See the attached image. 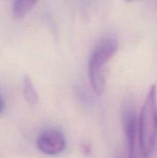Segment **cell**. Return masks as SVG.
<instances>
[{
    "label": "cell",
    "mask_w": 157,
    "mask_h": 158,
    "mask_svg": "<svg viewBox=\"0 0 157 158\" xmlns=\"http://www.w3.org/2000/svg\"><path fill=\"white\" fill-rule=\"evenodd\" d=\"M138 142L143 158H148L157 145L156 85L153 84L138 118Z\"/></svg>",
    "instance_id": "1"
},
{
    "label": "cell",
    "mask_w": 157,
    "mask_h": 158,
    "mask_svg": "<svg viewBox=\"0 0 157 158\" xmlns=\"http://www.w3.org/2000/svg\"><path fill=\"white\" fill-rule=\"evenodd\" d=\"M118 49V43L113 37L101 39L93 49L88 62L89 78L96 95H101L105 87V65Z\"/></svg>",
    "instance_id": "2"
},
{
    "label": "cell",
    "mask_w": 157,
    "mask_h": 158,
    "mask_svg": "<svg viewBox=\"0 0 157 158\" xmlns=\"http://www.w3.org/2000/svg\"><path fill=\"white\" fill-rule=\"evenodd\" d=\"M36 145L44 155L57 156L66 148V138L60 131L56 129H48L39 135Z\"/></svg>",
    "instance_id": "3"
},
{
    "label": "cell",
    "mask_w": 157,
    "mask_h": 158,
    "mask_svg": "<svg viewBox=\"0 0 157 158\" xmlns=\"http://www.w3.org/2000/svg\"><path fill=\"white\" fill-rule=\"evenodd\" d=\"M123 128L127 141L129 158H136L138 141V117L133 106H128L123 114Z\"/></svg>",
    "instance_id": "4"
},
{
    "label": "cell",
    "mask_w": 157,
    "mask_h": 158,
    "mask_svg": "<svg viewBox=\"0 0 157 158\" xmlns=\"http://www.w3.org/2000/svg\"><path fill=\"white\" fill-rule=\"evenodd\" d=\"M22 93L25 101L31 106H36L39 102L38 93L35 86L29 76H25L22 81Z\"/></svg>",
    "instance_id": "5"
},
{
    "label": "cell",
    "mask_w": 157,
    "mask_h": 158,
    "mask_svg": "<svg viewBox=\"0 0 157 158\" xmlns=\"http://www.w3.org/2000/svg\"><path fill=\"white\" fill-rule=\"evenodd\" d=\"M37 4L33 0H18L13 2L12 5V14L17 19H21L26 16Z\"/></svg>",
    "instance_id": "6"
},
{
    "label": "cell",
    "mask_w": 157,
    "mask_h": 158,
    "mask_svg": "<svg viewBox=\"0 0 157 158\" xmlns=\"http://www.w3.org/2000/svg\"><path fill=\"white\" fill-rule=\"evenodd\" d=\"M5 109H6V104H5V100H4V97H3L2 91L0 89V115L4 113Z\"/></svg>",
    "instance_id": "7"
}]
</instances>
